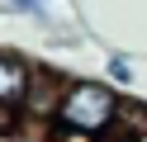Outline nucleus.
Instances as JSON below:
<instances>
[{
  "label": "nucleus",
  "mask_w": 147,
  "mask_h": 142,
  "mask_svg": "<svg viewBox=\"0 0 147 142\" xmlns=\"http://www.w3.org/2000/svg\"><path fill=\"white\" fill-rule=\"evenodd\" d=\"M119 114H123V100L114 95L109 81H95V76H71L67 95H62L57 123H52V137L62 142H100L114 133Z\"/></svg>",
  "instance_id": "1"
},
{
  "label": "nucleus",
  "mask_w": 147,
  "mask_h": 142,
  "mask_svg": "<svg viewBox=\"0 0 147 142\" xmlns=\"http://www.w3.org/2000/svg\"><path fill=\"white\" fill-rule=\"evenodd\" d=\"M67 85H71V76H67V71H57V66H43V62H38L33 85H29V100H24V114H19V128H24V123H33V128L52 133Z\"/></svg>",
  "instance_id": "2"
},
{
  "label": "nucleus",
  "mask_w": 147,
  "mask_h": 142,
  "mask_svg": "<svg viewBox=\"0 0 147 142\" xmlns=\"http://www.w3.org/2000/svg\"><path fill=\"white\" fill-rule=\"evenodd\" d=\"M33 71H38V62H29V57L14 52V47H0V114H14V118L24 114Z\"/></svg>",
  "instance_id": "3"
},
{
  "label": "nucleus",
  "mask_w": 147,
  "mask_h": 142,
  "mask_svg": "<svg viewBox=\"0 0 147 142\" xmlns=\"http://www.w3.org/2000/svg\"><path fill=\"white\" fill-rule=\"evenodd\" d=\"M109 85H133V62L128 57H109Z\"/></svg>",
  "instance_id": "4"
},
{
  "label": "nucleus",
  "mask_w": 147,
  "mask_h": 142,
  "mask_svg": "<svg viewBox=\"0 0 147 142\" xmlns=\"http://www.w3.org/2000/svg\"><path fill=\"white\" fill-rule=\"evenodd\" d=\"M5 9L24 19H48V5H38V0H5Z\"/></svg>",
  "instance_id": "5"
}]
</instances>
